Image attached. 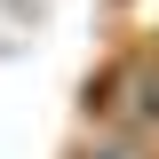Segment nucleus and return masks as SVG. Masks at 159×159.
<instances>
[{
	"mask_svg": "<svg viewBox=\"0 0 159 159\" xmlns=\"http://www.w3.org/2000/svg\"><path fill=\"white\" fill-rule=\"evenodd\" d=\"M88 127L127 135L143 151H159V40L119 48L96 80H88Z\"/></svg>",
	"mask_w": 159,
	"mask_h": 159,
	"instance_id": "nucleus-1",
	"label": "nucleus"
},
{
	"mask_svg": "<svg viewBox=\"0 0 159 159\" xmlns=\"http://www.w3.org/2000/svg\"><path fill=\"white\" fill-rule=\"evenodd\" d=\"M64 159H159V151H143V143H127V135H103V127H88V135H80Z\"/></svg>",
	"mask_w": 159,
	"mask_h": 159,
	"instance_id": "nucleus-2",
	"label": "nucleus"
}]
</instances>
